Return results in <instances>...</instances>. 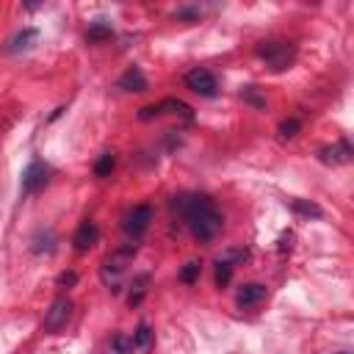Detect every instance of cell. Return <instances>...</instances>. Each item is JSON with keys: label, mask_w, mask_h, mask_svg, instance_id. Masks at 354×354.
Listing matches in <instances>:
<instances>
[{"label": "cell", "mask_w": 354, "mask_h": 354, "mask_svg": "<svg viewBox=\"0 0 354 354\" xmlns=\"http://www.w3.org/2000/svg\"><path fill=\"white\" fill-rule=\"evenodd\" d=\"M171 207L183 216L185 227L191 230V235H194L196 241L207 243V241H213V238L221 232L224 218H221V213H218V207L213 205L210 196H205V194L174 196V199H171Z\"/></svg>", "instance_id": "cell-1"}, {"label": "cell", "mask_w": 354, "mask_h": 354, "mask_svg": "<svg viewBox=\"0 0 354 354\" xmlns=\"http://www.w3.org/2000/svg\"><path fill=\"white\" fill-rule=\"evenodd\" d=\"M254 53H257V58H263L274 72L288 69V66L293 64V58H296V47L288 44V41H260V44L254 47Z\"/></svg>", "instance_id": "cell-2"}, {"label": "cell", "mask_w": 354, "mask_h": 354, "mask_svg": "<svg viewBox=\"0 0 354 354\" xmlns=\"http://www.w3.org/2000/svg\"><path fill=\"white\" fill-rule=\"evenodd\" d=\"M50 174H53V169H50L47 163H41V160H33V163L25 169V174H22V194L28 196V194H36V191H41V188L50 183Z\"/></svg>", "instance_id": "cell-3"}, {"label": "cell", "mask_w": 354, "mask_h": 354, "mask_svg": "<svg viewBox=\"0 0 354 354\" xmlns=\"http://www.w3.org/2000/svg\"><path fill=\"white\" fill-rule=\"evenodd\" d=\"M185 88H191V91L199 94V97H213L216 88H218V83H216L213 72L196 66V69H191V72L185 75Z\"/></svg>", "instance_id": "cell-4"}, {"label": "cell", "mask_w": 354, "mask_h": 354, "mask_svg": "<svg viewBox=\"0 0 354 354\" xmlns=\"http://www.w3.org/2000/svg\"><path fill=\"white\" fill-rule=\"evenodd\" d=\"M69 315H72V301H69L66 296H58V299L50 304V310L44 313V329H47V332L64 329L66 321H69Z\"/></svg>", "instance_id": "cell-5"}, {"label": "cell", "mask_w": 354, "mask_h": 354, "mask_svg": "<svg viewBox=\"0 0 354 354\" xmlns=\"http://www.w3.org/2000/svg\"><path fill=\"white\" fill-rule=\"evenodd\" d=\"M149 221H152V207H149V205H136V207L127 213V218H124V232H127L130 238H141V235L147 232Z\"/></svg>", "instance_id": "cell-6"}, {"label": "cell", "mask_w": 354, "mask_h": 354, "mask_svg": "<svg viewBox=\"0 0 354 354\" xmlns=\"http://www.w3.org/2000/svg\"><path fill=\"white\" fill-rule=\"evenodd\" d=\"M318 160H321V163H329V166L348 163V160H351V144H348V141H337V144H332V147H321V149H318Z\"/></svg>", "instance_id": "cell-7"}, {"label": "cell", "mask_w": 354, "mask_h": 354, "mask_svg": "<svg viewBox=\"0 0 354 354\" xmlns=\"http://www.w3.org/2000/svg\"><path fill=\"white\" fill-rule=\"evenodd\" d=\"M268 296V288L266 285H260V282H246V285H241V290L235 293V304L243 310V307H254V304H260L263 299Z\"/></svg>", "instance_id": "cell-8"}, {"label": "cell", "mask_w": 354, "mask_h": 354, "mask_svg": "<svg viewBox=\"0 0 354 354\" xmlns=\"http://www.w3.org/2000/svg\"><path fill=\"white\" fill-rule=\"evenodd\" d=\"M97 241H100V227H97L94 221H83V224L75 230V235H72V243H75L77 252H88Z\"/></svg>", "instance_id": "cell-9"}, {"label": "cell", "mask_w": 354, "mask_h": 354, "mask_svg": "<svg viewBox=\"0 0 354 354\" xmlns=\"http://www.w3.org/2000/svg\"><path fill=\"white\" fill-rule=\"evenodd\" d=\"M39 41V30L36 28H22L8 44H6V53L8 55H17V53H28L33 44Z\"/></svg>", "instance_id": "cell-10"}, {"label": "cell", "mask_w": 354, "mask_h": 354, "mask_svg": "<svg viewBox=\"0 0 354 354\" xmlns=\"http://www.w3.org/2000/svg\"><path fill=\"white\" fill-rule=\"evenodd\" d=\"M122 91H130V94H141V91H147V77H144V72L138 69V66H130L122 77H119V83H116Z\"/></svg>", "instance_id": "cell-11"}, {"label": "cell", "mask_w": 354, "mask_h": 354, "mask_svg": "<svg viewBox=\"0 0 354 354\" xmlns=\"http://www.w3.org/2000/svg\"><path fill=\"white\" fill-rule=\"evenodd\" d=\"M130 340H133V354H149L152 343H155V335H152V329L147 324H138Z\"/></svg>", "instance_id": "cell-12"}, {"label": "cell", "mask_w": 354, "mask_h": 354, "mask_svg": "<svg viewBox=\"0 0 354 354\" xmlns=\"http://www.w3.org/2000/svg\"><path fill=\"white\" fill-rule=\"evenodd\" d=\"M158 105H160V116H163V113H177V116H183L185 122L194 119V111H191L183 100H163V102H158Z\"/></svg>", "instance_id": "cell-13"}, {"label": "cell", "mask_w": 354, "mask_h": 354, "mask_svg": "<svg viewBox=\"0 0 354 354\" xmlns=\"http://www.w3.org/2000/svg\"><path fill=\"white\" fill-rule=\"evenodd\" d=\"M147 285H149V274H141V277L133 279L130 296H127V304H130V307H138V304H141V299H144V293H147Z\"/></svg>", "instance_id": "cell-14"}, {"label": "cell", "mask_w": 354, "mask_h": 354, "mask_svg": "<svg viewBox=\"0 0 354 354\" xmlns=\"http://www.w3.org/2000/svg\"><path fill=\"white\" fill-rule=\"evenodd\" d=\"M53 249H55V235L50 230H39L33 235V252L41 254V252H53Z\"/></svg>", "instance_id": "cell-15"}, {"label": "cell", "mask_w": 354, "mask_h": 354, "mask_svg": "<svg viewBox=\"0 0 354 354\" xmlns=\"http://www.w3.org/2000/svg\"><path fill=\"white\" fill-rule=\"evenodd\" d=\"M290 207H293L299 216H307V218H321V216H324V210H321L315 202H307V199H293Z\"/></svg>", "instance_id": "cell-16"}, {"label": "cell", "mask_w": 354, "mask_h": 354, "mask_svg": "<svg viewBox=\"0 0 354 354\" xmlns=\"http://www.w3.org/2000/svg\"><path fill=\"white\" fill-rule=\"evenodd\" d=\"M113 166H116V155H113V152H102L100 160L94 163V174H97V177H108V174L113 171Z\"/></svg>", "instance_id": "cell-17"}, {"label": "cell", "mask_w": 354, "mask_h": 354, "mask_svg": "<svg viewBox=\"0 0 354 354\" xmlns=\"http://www.w3.org/2000/svg\"><path fill=\"white\" fill-rule=\"evenodd\" d=\"M111 36H113V30H111V25H105V22H94V25L88 28V33H86L88 41H105V39H111Z\"/></svg>", "instance_id": "cell-18"}, {"label": "cell", "mask_w": 354, "mask_h": 354, "mask_svg": "<svg viewBox=\"0 0 354 354\" xmlns=\"http://www.w3.org/2000/svg\"><path fill=\"white\" fill-rule=\"evenodd\" d=\"M230 279H232V263L224 257V260H218V263H216V285H218V288H224Z\"/></svg>", "instance_id": "cell-19"}, {"label": "cell", "mask_w": 354, "mask_h": 354, "mask_svg": "<svg viewBox=\"0 0 354 354\" xmlns=\"http://www.w3.org/2000/svg\"><path fill=\"white\" fill-rule=\"evenodd\" d=\"M111 351H113V354H133V340L124 337V335H113V340H111Z\"/></svg>", "instance_id": "cell-20"}, {"label": "cell", "mask_w": 354, "mask_h": 354, "mask_svg": "<svg viewBox=\"0 0 354 354\" xmlns=\"http://www.w3.org/2000/svg\"><path fill=\"white\" fill-rule=\"evenodd\" d=\"M196 277H199V263H185V266H183V271H180V282L194 285V282H196Z\"/></svg>", "instance_id": "cell-21"}, {"label": "cell", "mask_w": 354, "mask_h": 354, "mask_svg": "<svg viewBox=\"0 0 354 354\" xmlns=\"http://www.w3.org/2000/svg\"><path fill=\"white\" fill-rule=\"evenodd\" d=\"M241 97H243L249 105H254V108H266V100L257 94V88H254V86H246V88L241 91Z\"/></svg>", "instance_id": "cell-22"}, {"label": "cell", "mask_w": 354, "mask_h": 354, "mask_svg": "<svg viewBox=\"0 0 354 354\" xmlns=\"http://www.w3.org/2000/svg\"><path fill=\"white\" fill-rule=\"evenodd\" d=\"M299 133V119H285L282 124H279V136L282 138H293Z\"/></svg>", "instance_id": "cell-23"}, {"label": "cell", "mask_w": 354, "mask_h": 354, "mask_svg": "<svg viewBox=\"0 0 354 354\" xmlns=\"http://www.w3.org/2000/svg\"><path fill=\"white\" fill-rule=\"evenodd\" d=\"M158 116H160V105H147V108L138 111V119L141 122H149V119H158Z\"/></svg>", "instance_id": "cell-24"}, {"label": "cell", "mask_w": 354, "mask_h": 354, "mask_svg": "<svg viewBox=\"0 0 354 354\" xmlns=\"http://www.w3.org/2000/svg\"><path fill=\"white\" fill-rule=\"evenodd\" d=\"M77 282V274L75 271H64V274H58V288H72Z\"/></svg>", "instance_id": "cell-25"}]
</instances>
